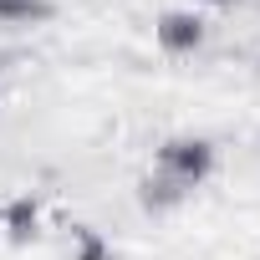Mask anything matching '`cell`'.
<instances>
[{
    "label": "cell",
    "instance_id": "cell-2",
    "mask_svg": "<svg viewBox=\"0 0 260 260\" xmlns=\"http://www.w3.org/2000/svg\"><path fill=\"white\" fill-rule=\"evenodd\" d=\"M204 36H209V26H204L199 11H164L158 26H153V41H158L169 56H194V51L204 46Z\"/></svg>",
    "mask_w": 260,
    "mask_h": 260
},
{
    "label": "cell",
    "instance_id": "cell-4",
    "mask_svg": "<svg viewBox=\"0 0 260 260\" xmlns=\"http://www.w3.org/2000/svg\"><path fill=\"white\" fill-rule=\"evenodd\" d=\"M67 260H122V255H117V245H112L102 230L72 224V230H67Z\"/></svg>",
    "mask_w": 260,
    "mask_h": 260
},
{
    "label": "cell",
    "instance_id": "cell-6",
    "mask_svg": "<svg viewBox=\"0 0 260 260\" xmlns=\"http://www.w3.org/2000/svg\"><path fill=\"white\" fill-rule=\"evenodd\" d=\"M56 0H0V26H46Z\"/></svg>",
    "mask_w": 260,
    "mask_h": 260
},
{
    "label": "cell",
    "instance_id": "cell-3",
    "mask_svg": "<svg viewBox=\"0 0 260 260\" xmlns=\"http://www.w3.org/2000/svg\"><path fill=\"white\" fill-rule=\"evenodd\" d=\"M0 235L11 245H31L41 235V199L36 194H11L0 199Z\"/></svg>",
    "mask_w": 260,
    "mask_h": 260
},
{
    "label": "cell",
    "instance_id": "cell-5",
    "mask_svg": "<svg viewBox=\"0 0 260 260\" xmlns=\"http://www.w3.org/2000/svg\"><path fill=\"white\" fill-rule=\"evenodd\" d=\"M189 194L179 189V184H169L164 174H143L138 179V204L148 209V214H169V209H179Z\"/></svg>",
    "mask_w": 260,
    "mask_h": 260
},
{
    "label": "cell",
    "instance_id": "cell-1",
    "mask_svg": "<svg viewBox=\"0 0 260 260\" xmlns=\"http://www.w3.org/2000/svg\"><path fill=\"white\" fill-rule=\"evenodd\" d=\"M214 169H219V148H214V138H204V133H174V138H164L158 153H153V174H164V179L179 184L184 194L204 189V184L214 179Z\"/></svg>",
    "mask_w": 260,
    "mask_h": 260
},
{
    "label": "cell",
    "instance_id": "cell-7",
    "mask_svg": "<svg viewBox=\"0 0 260 260\" xmlns=\"http://www.w3.org/2000/svg\"><path fill=\"white\" fill-rule=\"evenodd\" d=\"M194 6H230V0H194Z\"/></svg>",
    "mask_w": 260,
    "mask_h": 260
}]
</instances>
